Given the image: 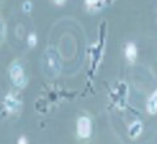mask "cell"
I'll use <instances>...</instances> for the list:
<instances>
[{"label": "cell", "mask_w": 157, "mask_h": 144, "mask_svg": "<svg viewBox=\"0 0 157 144\" xmlns=\"http://www.w3.org/2000/svg\"><path fill=\"white\" fill-rule=\"evenodd\" d=\"M125 55H126L129 62H134L136 59V57H138V50H136V47H135L133 43H130V44L126 45Z\"/></svg>", "instance_id": "cell-5"}, {"label": "cell", "mask_w": 157, "mask_h": 144, "mask_svg": "<svg viewBox=\"0 0 157 144\" xmlns=\"http://www.w3.org/2000/svg\"><path fill=\"white\" fill-rule=\"evenodd\" d=\"M9 77L12 82L16 85L17 88H25L26 86V75H25V71L21 63L18 62H13L9 67Z\"/></svg>", "instance_id": "cell-1"}, {"label": "cell", "mask_w": 157, "mask_h": 144, "mask_svg": "<svg viewBox=\"0 0 157 144\" xmlns=\"http://www.w3.org/2000/svg\"><path fill=\"white\" fill-rule=\"evenodd\" d=\"M30 37H31V41H30V45H34V44H35V41H34V40H35V35H31Z\"/></svg>", "instance_id": "cell-11"}, {"label": "cell", "mask_w": 157, "mask_h": 144, "mask_svg": "<svg viewBox=\"0 0 157 144\" xmlns=\"http://www.w3.org/2000/svg\"><path fill=\"white\" fill-rule=\"evenodd\" d=\"M99 0H86V3L88 4H90V5H94V4H97Z\"/></svg>", "instance_id": "cell-9"}, {"label": "cell", "mask_w": 157, "mask_h": 144, "mask_svg": "<svg viewBox=\"0 0 157 144\" xmlns=\"http://www.w3.org/2000/svg\"><path fill=\"white\" fill-rule=\"evenodd\" d=\"M18 144H27V139H26V138H23V136H22V138H19V140H18Z\"/></svg>", "instance_id": "cell-8"}, {"label": "cell", "mask_w": 157, "mask_h": 144, "mask_svg": "<svg viewBox=\"0 0 157 144\" xmlns=\"http://www.w3.org/2000/svg\"><path fill=\"white\" fill-rule=\"evenodd\" d=\"M56 2V4H58V5H62V4H64V2H66V0H54Z\"/></svg>", "instance_id": "cell-10"}, {"label": "cell", "mask_w": 157, "mask_h": 144, "mask_svg": "<svg viewBox=\"0 0 157 144\" xmlns=\"http://www.w3.org/2000/svg\"><path fill=\"white\" fill-rule=\"evenodd\" d=\"M147 111L149 115L157 113V89L153 91V94L149 97V99L147 102Z\"/></svg>", "instance_id": "cell-4"}, {"label": "cell", "mask_w": 157, "mask_h": 144, "mask_svg": "<svg viewBox=\"0 0 157 144\" xmlns=\"http://www.w3.org/2000/svg\"><path fill=\"white\" fill-rule=\"evenodd\" d=\"M4 36H5V27H4V23L0 21V43L4 40Z\"/></svg>", "instance_id": "cell-7"}, {"label": "cell", "mask_w": 157, "mask_h": 144, "mask_svg": "<svg viewBox=\"0 0 157 144\" xmlns=\"http://www.w3.org/2000/svg\"><path fill=\"white\" fill-rule=\"evenodd\" d=\"M140 133H142V122L136 121V122H134V123L130 125V127H129V135L132 136L133 139L138 138V136L140 135Z\"/></svg>", "instance_id": "cell-6"}, {"label": "cell", "mask_w": 157, "mask_h": 144, "mask_svg": "<svg viewBox=\"0 0 157 144\" xmlns=\"http://www.w3.org/2000/svg\"><path fill=\"white\" fill-rule=\"evenodd\" d=\"M77 135L82 139H86L91 134V121L89 117L86 116H81L80 119L77 120Z\"/></svg>", "instance_id": "cell-2"}, {"label": "cell", "mask_w": 157, "mask_h": 144, "mask_svg": "<svg viewBox=\"0 0 157 144\" xmlns=\"http://www.w3.org/2000/svg\"><path fill=\"white\" fill-rule=\"evenodd\" d=\"M5 108H6V111H9V112H12V113L16 112V111H18L19 102H18V99L14 95L9 94L8 97L5 98Z\"/></svg>", "instance_id": "cell-3"}]
</instances>
